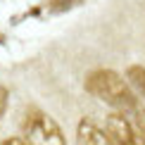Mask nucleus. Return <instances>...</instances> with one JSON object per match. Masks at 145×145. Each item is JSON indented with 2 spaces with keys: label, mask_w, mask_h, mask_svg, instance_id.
<instances>
[{
  "label": "nucleus",
  "mask_w": 145,
  "mask_h": 145,
  "mask_svg": "<svg viewBox=\"0 0 145 145\" xmlns=\"http://www.w3.org/2000/svg\"><path fill=\"white\" fill-rule=\"evenodd\" d=\"M0 145H26L24 138H7V140H3Z\"/></svg>",
  "instance_id": "6e6552de"
},
{
  "label": "nucleus",
  "mask_w": 145,
  "mask_h": 145,
  "mask_svg": "<svg viewBox=\"0 0 145 145\" xmlns=\"http://www.w3.org/2000/svg\"><path fill=\"white\" fill-rule=\"evenodd\" d=\"M7 98H10V95H7V88L0 86V117H3L5 110H7Z\"/></svg>",
  "instance_id": "0eeeda50"
},
{
  "label": "nucleus",
  "mask_w": 145,
  "mask_h": 145,
  "mask_svg": "<svg viewBox=\"0 0 145 145\" xmlns=\"http://www.w3.org/2000/svg\"><path fill=\"white\" fill-rule=\"evenodd\" d=\"M24 140H26V145H67L57 121L52 117H48V114H43V112L26 114Z\"/></svg>",
  "instance_id": "f03ea898"
},
{
  "label": "nucleus",
  "mask_w": 145,
  "mask_h": 145,
  "mask_svg": "<svg viewBox=\"0 0 145 145\" xmlns=\"http://www.w3.org/2000/svg\"><path fill=\"white\" fill-rule=\"evenodd\" d=\"M107 136L114 145H145V129L126 117V112H114L107 117Z\"/></svg>",
  "instance_id": "7ed1b4c3"
},
{
  "label": "nucleus",
  "mask_w": 145,
  "mask_h": 145,
  "mask_svg": "<svg viewBox=\"0 0 145 145\" xmlns=\"http://www.w3.org/2000/svg\"><path fill=\"white\" fill-rule=\"evenodd\" d=\"M86 90L93 98H98L100 102L114 107L119 112H129V110H136L138 105V98L136 93L131 90L129 81L121 78L117 71L112 69H95L86 76Z\"/></svg>",
  "instance_id": "f257e3e1"
},
{
  "label": "nucleus",
  "mask_w": 145,
  "mask_h": 145,
  "mask_svg": "<svg viewBox=\"0 0 145 145\" xmlns=\"http://www.w3.org/2000/svg\"><path fill=\"white\" fill-rule=\"evenodd\" d=\"M81 0H50V10L52 12H62V10H71L74 5H78Z\"/></svg>",
  "instance_id": "423d86ee"
},
{
  "label": "nucleus",
  "mask_w": 145,
  "mask_h": 145,
  "mask_svg": "<svg viewBox=\"0 0 145 145\" xmlns=\"http://www.w3.org/2000/svg\"><path fill=\"white\" fill-rule=\"evenodd\" d=\"M126 81H129V86H131L133 93L145 98V69L140 64H131V67L126 69Z\"/></svg>",
  "instance_id": "39448f33"
},
{
  "label": "nucleus",
  "mask_w": 145,
  "mask_h": 145,
  "mask_svg": "<svg viewBox=\"0 0 145 145\" xmlns=\"http://www.w3.org/2000/svg\"><path fill=\"white\" fill-rule=\"evenodd\" d=\"M76 143L78 145H114L112 138L107 136V131L100 129L98 124L88 121V119H83V121L78 124V129H76Z\"/></svg>",
  "instance_id": "20e7f679"
}]
</instances>
